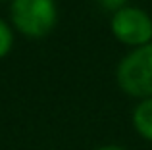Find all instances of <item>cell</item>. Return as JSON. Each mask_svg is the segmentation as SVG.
Listing matches in <instances>:
<instances>
[{
  "mask_svg": "<svg viewBox=\"0 0 152 150\" xmlns=\"http://www.w3.org/2000/svg\"><path fill=\"white\" fill-rule=\"evenodd\" d=\"M96 150H127V148L118 146V144H106V146H100V148H96Z\"/></svg>",
  "mask_w": 152,
  "mask_h": 150,
  "instance_id": "52a82bcc",
  "label": "cell"
},
{
  "mask_svg": "<svg viewBox=\"0 0 152 150\" xmlns=\"http://www.w3.org/2000/svg\"><path fill=\"white\" fill-rule=\"evenodd\" d=\"M115 81L125 94L152 98V42L133 48L115 69Z\"/></svg>",
  "mask_w": 152,
  "mask_h": 150,
  "instance_id": "6da1fadb",
  "label": "cell"
},
{
  "mask_svg": "<svg viewBox=\"0 0 152 150\" xmlns=\"http://www.w3.org/2000/svg\"><path fill=\"white\" fill-rule=\"evenodd\" d=\"M12 21L25 37H46L56 25L58 10L54 0H12Z\"/></svg>",
  "mask_w": 152,
  "mask_h": 150,
  "instance_id": "7a4b0ae2",
  "label": "cell"
},
{
  "mask_svg": "<svg viewBox=\"0 0 152 150\" xmlns=\"http://www.w3.org/2000/svg\"><path fill=\"white\" fill-rule=\"evenodd\" d=\"M12 44H14V35H12V29L6 21L0 19V58H4L8 52L12 50Z\"/></svg>",
  "mask_w": 152,
  "mask_h": 150,
  "instance_id": "5b68a950",
  "label": "cell"
},
{
  "mask_svg": "<svg viewBox=\"0 0 152 150\" xmlns=\"http://www.w3.org/2000/svg\"><path fill=\"white\" fill-rule=\"evenodd\" d=\"M112 33L119 42L127 46H145L152 42V17L145 10L125 6L112 15Z\"/></svg>",
  "mask_w": 152,
  "mask_h": 150,
  "instance_id": "3957f363",
  "label": "cell"
},
{
  "mask_svg": "<svg viewBox=\"0 0 152 150\" xmlns=\"http://www.w3.org/2000/svg\"><path fill=\"white\" fill-rule=\"evenodd\" d=\"M133 125L142 139L152 143V98H145L133 110Z\"/></svg>",
  "mask_w": 152,
  "mask_h": 150,
  "instance_id": "277c9868",
  "label": "cell"
},
{
  "mask_svg": "<svg viewBox=\"0 0 152 150\" xmlns=\"http://www.w3.org/2000/svg\"><path fill=\"white\" fill-rule=\"evenodd\" d=\"M127 2H129V0H98V4H100L104 10H110V12H114V14L118 10H121V8H125Z\"/></svg>",
  "mask_w": 152,
  "mask_h": 150,
  "instance_id": "8992f818",
  "label": "cell"
}]
</instances>
